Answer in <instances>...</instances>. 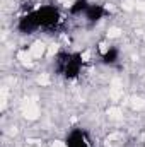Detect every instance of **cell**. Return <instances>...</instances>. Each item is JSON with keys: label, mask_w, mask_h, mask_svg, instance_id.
<instances>
[{"label": "cell", "mask_w": 145, "mask_h": 147, "mask_svg": "<svg viewBox=\"0 0 145 147\" xmlns=\"http://www.w3.org/2000/svg\"><path fill=\"white\" fill-rule=\"evenodd\" d=\"M82 67H84V58L80 53L63 51L56 57V72L68 80L77 79L82 72Z\"/></svg>", "instance_id": "1"}, {"label": "cell", "mask_w": 145, "mask_h": 147, "mask_svg": "<svg viewBox=\"0 0 145 147\" xmlns=\"http://www.w3.org/2000/svg\"><path fill=\"white\" fill-rule=\"evenodd\" d=\"M31 14L34 17L38 31L39 29H43V31L56 29L58 24L62 22V14H60L58 7H55V5H41L38 9H33Z\"/></svg>", "instance_id": "2"}, {"label": "cell", "mask_w": 145, "mask_h": 147, "mask_svg": "<svg viewBox=\"0 0 145 147\" xmlns=\"http://www.w3.org/2000/svg\"><path fill=\"white\" fill-rule=\"evenodd\" d=\"M63 147H91V142L87 139V134L82 128H73L67 134Z\"/></svg>", "instance_id": "3"}, {"label": "cell", "mask_w": 145, "mask_h": 147, "mask_svg": "<svg viewBox=\"0 0 145 147\" xmlns=\"http://www.w3.org/2000/svg\"><path fill=\"white\" fill-rule=\"evenodd\" d=\"M108 14V10L101 5V3H89V7L85 9V12H84V19L89 22V24H96V22H99V21H103L104 19V16Z\"/></svg>", "instance_id": "4"}, {"label": "cell", "mask_w": 145, "mask_h": 147, "mask_svg": "<svg viewBox=\"0 0 145 147\" xmlns=\"http://www.w3.org/2000/svg\"><path fill=\"white\" fill-rule=\"evenodd\" d=\"M101 60H103V63H106V65L116 63V62L119 60V51H118V48H114V46H106V50L101 53Z\"/></svg>", "instance_id": "5"}]
</instances>
